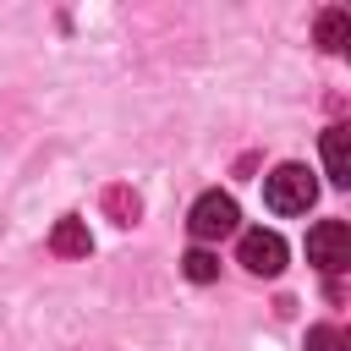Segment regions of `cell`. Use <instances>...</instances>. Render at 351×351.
I'll return each instance as SVG.
<instances>
[{"mask_svg":"<svg viewBox=\"0 0 351 351\" xmlns=\"http://www.w3.org/2000/svg\"><path fill=\"white\" fill-rule=\"evenodd\" d=\"M313 197H318V181L307 165H280L274 176H263V203L274 214H307Z\"/></svg>","mask_w":351,"mask_h":351,"instance_id":"obj_1","label":"cell"},{"mask_svg":"<svg viewBox=\"0 0 351 351\" xmlns=\"http://www.w3.org/2000/svg\"><path fill=\"white\" fill-rule=\"evenodd\" d=\"M307 263H318L324 274H340L351 263V225L346 219H318L307 230Z\"/></svg>","mask_w":351,"mask_h":351,"instance_id":"obj_2","label":"cell"},{"mask_svg":"<svg viewBox=\"0 0 351 351\" xmlns=\"http://www.w3.org/2000/svg\"><path fill=\"white\" fill-rule=\"evenodd\" d=\"M236 197L230 192H203L197 203H192V214H186V225H192V236L197 241H219V236H230L236 230Z\"/></svg>","mask_w":351,"mask_h":351,"instance_id":"obj_3","label":"cell"},{"mask_svg":"<svg viewBox=\"0 0 351 351\" xmlns=\"http://www.w3.org/2000/svg\"><path fill=\"white\" fill-rule=\"evenodd\" d=\"M241 263H247L252 274H280V269H285V241H280L274 230H247V236H241Z\"/></svg>","mask_w":351,"mask_h":351,"instance_id":"obj_4","label":"cell"},{"mask_svg":"<svg viewBox=\"0 0 351 351\" xmlns=\"http://www.w3.org/2000/svg\"><path fill=\"white\" fill-rule=\"evenodd\" d=\"M324 170H329L335 186H351V126L324 132Z\"/></svg>","mask_w":351,"mask_h":351,"instance_id":"obj_5","label":"cell"},{"mask_svg":"<svg viewBox=\"0 0 351 351\" xmlns=\"http://www.w3.org/2000/svg\"><path fill=\"white\" fill-rule=\"evenodd\" d=\"M88 247H93V236H88V225L71 219V214L49 230V252H60V258H88Z\"/></svg>","mask_w":351,"mask_h":351,"instance_id":"obj_6","label":"cell"},{"mask_svg":"<svg viewBox=\"0 0 351 351\" xmlns=\"http://www.w3.org/2000/svg\"><path fill=\"white\" fill-rule=\"evenodd\" d=\"M318 44L324 49H346L351 44V11H324L318 16Z\"/></svg>","mask_w":351,"mask_h":351,"instance_id":"obj_7","label":"cell"},{"mask_svg":"<svg viewBox=\"0 0 351 351\" xmlns=\"http://www.w3.org/2000/svg\"><path fill=\"white\" fill-rule=\"evenodd\" d=\"M181 269H186V280H192V285H208V280H219V258H214L208 247H192V252L181 258Z\"/></svg>","mask_w":351,"mask_h":351,"instance_id":"obj_8","label":"cell"},{"mask_svg":"<svg viewBox=\"0 0 351 351\" xmlns=\"http://www.w3.org/2000/svg\"><path fill=\"white\" fill-rule=\"evenodd\" d=\"M307 351H340V329H329V324L307 329Z\"/></svg>","mask_w":351,"mask_h":351,"instance_id":"obj_9","label":"cell"},{"mask_svg":"<svg viewBox=\"0 0 351 351\" xmlns=\"http://www.w3.org/2000/svg\"><path fill=\"white\" fill-rule=\"evenodd\" d=\"M110 208L121 214V225H132V219H137V197H126V192H110Z\"/></svg>","mask_w":351,"mask_h":351,"instance_id":"obj_10","label":"cell"}]
</instances>
